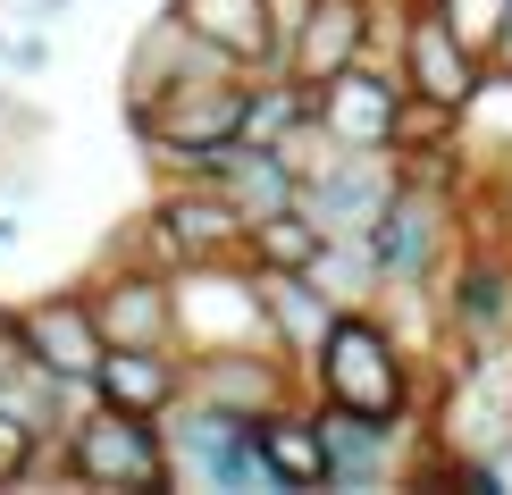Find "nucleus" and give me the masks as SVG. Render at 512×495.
<instances>
[{
    "mask_svg": "<svg viewBox=\"0 0 512 495\" xmlns=\"http://www.w3.org/2000/svg\"><path fill=\"white\" fill-rule=\"evenodd\" d=\"M395 68H403V84H412L420 101H437V110H471V93L487 84V59L445 26L437 0H429V9H403V26H395Z\"/></svg>",
    "mask_w": 512,
    "mask_h": 495,
    "instance_id": "0eeeda50",
    "label": "nucleus"
},
{
    "mask_svg": "<svg viewBox=\"0 0 512 495\" xmlns=\"http://www.w3.org/2000/svg\"><path fill=\"white\" fill-rule=\"evenodd\" d=\"M395 185H403V152H353V143H336L328 126H319V143L303 160V210L328 235H370L387 219Z\"/></svg>",
    "mask_w": 512,
    "mask_h": 495,
    "instance_id": "20e7f679",
    "label": "nucleus"
},
{
    "mask_svg": "<svg viewBox=\"0 0 512 495\" xmlns=\"http://www.w3.org/2000/svg\"><path fill=\"white\" fill-rule=\"evenodd\" d=\"M194 386L219 403H236V412H277L286 403V370H277L269 353H219V361H194Z\"/></svg>",
    "mask_w": 512,
    "mask_h": 495,
    "instance_id": "f3484780",
    "label": "nucleus"
},
{
    "mask_svg": "<svg viewBox=\"0 0 512 495\" xmlns=\"http://www.w3.org/2000/svg\"><path fill=\"white\" fill-rule=\"evenodd\" d=\"M319 244H328V227H319L311 210L294 202V210H277V219L252 227V269H311Z\"/></svg>",
    "mask_w": 512,
    "mask_h": 495,
    "instance_id": "a211bd4d",
    "label": "nucleus"
},
{
    "mask_svg": "<svg viewBox=\"0 0 512 495\" xmlns=\"http://www.w3.org/2000/svg\"><path fill=\"white\" fill-rule=\"evenodd\" d=\"M93 386H101V403H118V412L168 420L185 403V386H194V361H185L177 344H110Z\"/></svg>",
    "mask_w": 512,
    "mask_h": 495,
    "instance_id": "1a4fd4ad",
    "label": "nucleus"
},
{
    "mask_svg": "<svg viewBox=\"0 0 512 495\" xmlns=\"http://www.w3.org/2000/svg\"><path fill=\"white\" fill-rule=\"evenodd\" d=\"M34 470H68L84 487H168V437H160V420H143V412L84 403V420L59 445H42Z\"/></svg>",
    "mask_w": 512,
    "mask_h": 495,
    "instance_id": "f03ea898",
    "label": "nucleus"
},
{
    "mask_svg": "<svg viewBox=\"0 0 512 495\" xmlns=\"http://www.w3.org/2000/svg\"><path fill=\"white\" fill-rule=\"evenodd\" d=\"M177 17L236 68H286V17L277 0H177Z\"/></svg>",
    "mask_w": 512,
    "mask_h": 495,
    "instance_id": "f8f14e48",
    "label": "nucleus"
},
{
    "mask_svg": "<svg viewBox=\"0 0 512 495\" xmlns=\"http://www.w3.org/2000/svg\"><path fill=\"white\" fill-rule=\"evenodd\" d=\"M445 311H454V328L471 336V344H487V336H504L512 328V261L504 252H462L454 261V286H445Z\"/></svg>",
    "mask_w": 512,
    "mask_h": 495,
    "instance_id": "2eb2a0df",
    "label": "nucleus"
},
{
    "mask_svg": "<svg viewBox=\"0 0 512 495\" xmlns=\"http://www.w3.org/2000/svg\"><path fill=\"white\" fill-rule=\"evenodd\" d=\"M437 9H445V26L471 42L487 68H504V59H512V0H437Z\"/></svg>",
    "mask_w": 512,
    "mask_h": 495,
    "instance_id": "6ab92c4d",
    "label": "nucleus"
},
{
    "mask_svg": "<svg viewBox=\"0 0 512 495\" xmlns=\"http://www.w3.org/2000/svg\"><path fill=\"white\" fill-rule=\"evenodd\" d=\"M152 252L177 261V269H194V261H244V252H252V219L227 202V185L177 177L160 193V210H152Z\"/></svg>",
    "mask_w": 512,
    "mask_h": 495,
    "instance_id": "39448f33",
    "label": "nucleus"
},
{
    "mask_svg": "<svg viewBox=\"0 0 512 495\" xmlns=\"http://www.w3.org/2000/svg\"><path fill=\"white\" fill-rule=\"evenodd\" d=\"M26 353H34V344H26V319H9V311H0V378H9Z\"/></svg>",
    "mask_w": 512,
    "mask_h": 495,
    "instance_id": "aec40b11",
    "label": "nucleus"
},
{
    "mask_svg": "<svg viewBox=\"0 0 512 495\" xmlns=\"http://www.w3.org/2000/svg\"><path fill=\"white\" fill-rule=\"evenodd\" d=\"M361 51H370V0H303L286 17V68L303 84L345 76Z\"/></svg>",
    "mask_w": 512,
    "mask_h": 495,
    "instance_id": "9d476101",
    "label": "nucleus"
},
{
    "mask_svg": "<svg viewBox=\"0 0 512 495\" xmlns=\"http://www.w3.org/2000/svg\"><path fill=\"white\" fill-rule=\"evenodd\" d=\"M160 437H168V479L177 487H244V495L277 487L261 412H236V403L202 395V386H185V403L160 420Z\"/></svg>",
    "mask_w": 512,
    "mask_h": 495,
    "instance_id": "f257e3e1",
    "label": "nucleus"
},
{
    "mask_svg": "<svg viewBox=\"0 0 512 495\" xmlns=\"http://www.w3.org/2000/svg\"><path fill=\"white\" fill-rule=\"evenodd\" d=\"M42 9H59V0H42Z\"/></svg>",
    "mask_w": 512,
    "mask_h": 495,
    "instance_id": "4be33fe9",
    "label": "nucleus"
},
{
    "mask_svg": "<svg viewBox=\"0 0 512 495\" xmlns=\"http://www.w3.org/2000/svg\"><path fill=\"white\" fill-rule=\"evenodd\" d=\"M445 219H454V210H445V185H429V177H403L395 185L387 219L370 227L387 286H429V277L445 269Z\"/></svg>",
    "mask_w": 512,
    "mask_h": 495,
    "instance_id": "6e6552de",
    "label": "nucleus"
},
{
    "mask_svg": "<svg viewBox=\"0 0 512 495\" xmlns=\"http://www.w3.org/2000/svg\"><path fill=\"white\" fill-rule=\"evenodd\" d=\"M17 319H26V344H34L42 361H51L59 378H84V386H93L101 353H110V328H101L93 294H51V303L17 311Z\"/></svg>",
    "mask_w": 512,
    "mask_h": 495,
    "instance_id": "ddd939ff",
    "label": "nucleus"
},
{
    "mask_svg": "<svg viewBox=\"0 0 512 495\" xmlns=\"http://www.w3.org/2000/svg\"><path fill=\"white\" fill-rule=\"evenodd\" d=\"M403 110H412V84H403V68H370V51H361L345 76L319 84V126H328L336 143H353V152H395Z\"/></svg>",
    "mask_w": 512,
    "mask_h": 495,
    "instance_id": "423d86ee",
    "label": "nucleus"
},
{
    "mask_svg": "<svg viewBox=\"0 0 512 495\" xmlns=\"http://www.w3.org/2000/svg\"><path fill=\"white\" fill-rule=\"evenodd\" d=\"M319 437H328V487H387L403 462V420L353 412L319 395Z\"/></svg>",
    "mask_w": 512,
    "mask_h": 495,
    "instance_id": "9b49d317",
    "label": "nucleus"
},
{
    "mask_svg": "<svg viewBox=\"0 0 512 495\" xmlns=\"http://www.w3.org/2000/svg\"><path fill=\"white\" fill-rule=\"evenodd\" d=\"M93 311L110 344H177V303H168V277L152 269H118L93 286Z\"/></svg>",
    "mask_w": 512,
    "mask_h": 495,
    "instance_id": "4468645a",
    "label": "nucleus"
},
{
    "mask_svg": "<svg viewBox=\"0 0 512 495\" xmlns=\"http://www.w3.org/2000/svg\"><path fill=\"white\" fill-rule=\"evenodd\" d=\"M17 244V219H9V210H0V252H9Z\"/></svg>",
    "mask_w": 512,
    "mask_h": 495,
    "instance_id": "412c9836",
    "label": "nucleus"
},
{
    "mask_svg": "<svg viewBox=\"0 0 512 495\" xmlns=\"http://www.w3.org/2000/svg\"><path fill=\"white\" fill-rule=\"evenodd\" d=\"M261 445L277 487H328V437H319V412H261Z\"/></svg>",
    "mask_w": 512,
    "mask_h": 495,
    "instance_id": "dca6fc26",
    "label": "nucleus"
},
{
    "mask_svg": "<svg viewBox=\"0 0 512 495\" xmlns=\"http://www.w3.org/2000/svg\"><path fill=\"white\" fill-rule=\"evenodd\" d=\"M311 378L328 403H353V412H378V420H412V361H403V344L370 311H336V328L311 353Z\"/></svg>",
    "mask_w": 512,
    "mask_h": 495,
    "instance_id": "7ed1b4c3",
    "label": "nucleus"
}]
</instances>
